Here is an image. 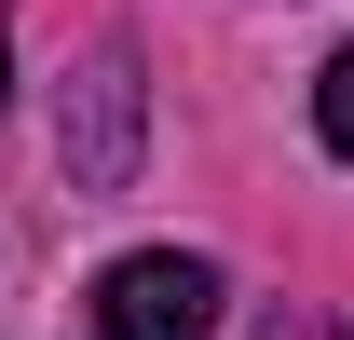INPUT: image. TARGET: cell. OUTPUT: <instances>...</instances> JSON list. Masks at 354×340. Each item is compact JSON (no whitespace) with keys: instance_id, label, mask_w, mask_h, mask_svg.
Masks as SVG:
<instances>
[{"instance_id":"cell-1","label":"cell","mask_w":354,"mask_h":340,"mask_svg":"<svg viewBox=\"0 0 354 340\" xmlns=\"http://www.w3.org/2000/svg\"><path fill=\"white\" fill-rule=\"evenodd\" d=\"M136 136H150V82H136V55L109 41V55H82V82L55 95V177L68 191H136Z\"/></svg>"},{"instance_id":"cell-2","label":"cell","mask_w":354,"mask_h":340,"mask_svg":"<svg viewBox=\"0 0 354 340\" xmlns=\"http://www.w3.org/2000/svg\"><path fill=\"white\" fill-rule=\"evenodd\" d=\"M205 327H218V258L136 245L95 272V340H205Z\"/></svg>"},{"instance_id":"cell-3","label":"cell","mask_w":354,"mask_h":340,"mask_svg":"<svg viewBox=\"0 0 354 340\" xmlns=\"http://www.w3.org/2000/svg\"><path fill=\"white\" fill-rule=\"evenodd\" d=\"M313 123H327V150L354 164V41L327 55V68H313Z\"/></svg>"},{"instance_id":"cell-4","label":"cell","mask_w":354,"mask_h":340,"mask_svg":"<svg viewBox=\"0 0 354 340\" xmlns=\"http://www.w3.org/2000/svg\"><path fill=\"white\" fill-rule=\"evenodd\" d=\"M259 340H341V327H327L313 299H272V313H259Z\"/></svg>"},{"instance_id":"cell-5","label":"cell","mask_w":354,"mask_h":340,"mask_svg":"<svg viewBox=\"0 0 354 340\" xmlns=\"http://www.w3.org/2000/svg\"><path fill=\"white\" fill-rule=\"evenodd\" d=\"M0 82H14V41H0Z\"/></svg>"}]
</instances>
